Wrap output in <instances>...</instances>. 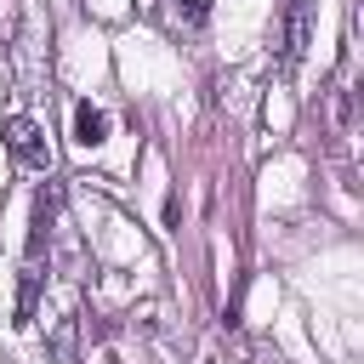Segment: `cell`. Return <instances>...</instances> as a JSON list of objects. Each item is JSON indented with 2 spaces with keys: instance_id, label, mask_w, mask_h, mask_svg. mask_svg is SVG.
<instances>
[{
  "instance_id": "cell-7",
  "label": "cell",
  "mask_w": 364,
  "mask_h": 364,
  "mask_svg": "<svg viewBox=\"0 0 364 364\" xmlns=\"http://www.w3.org/2000/svg\"><path fill=\"white\" fill-rule=\"evenodd\" d=\"M182 17H188V23H205V0H188V6H182Z\"/></svg>"
},
{
  "instance_id": "cell-3",
  "label": "cell",
  "mask_w": 364,
  "mask_h": 364,
  "mask_svg": "<svg viewBox=\"0 0 364 364\" xmlns=\"http://www.w3.org/2000/svg\"><path fill=\"white\" fill-rule=\"evenodd\" d=\"M301 57H307V6L296 0L284 11V68H296Z\"/></svg>"
},
{
  "instance_id": "cell-6",
  "label": "cell",
  "mask_w": 364,
  "mask_h": 364,
  "mask_svg": "<svg viewBox=\"0 0 364 364\" xmlns=\"http://www.w3.org/2000/svg\"><path fill=\"white\" fill-rule=\"evenodd\" d=\"M228 364H256V358H250V347H245V341H239V336H233V341H228Z\"/></svg>"
},
{
  "instance_id": "cell-5",
  "label": "cell",
  "mask_w": 364,
  "mask_h": 364,
  "mask_svg": "<svg viewBox=\"0 0 364 364\" xmlns=\"http://www.w3.org/2000/svg\"><path fill=\"white\" fill-rule=\"evenodd\" d=\"M40 284H46V273H40V262H28L23 279H17V324H34V313H40Z\"/></svg>"
},
{
  "instance_id": "cell-2",
  "label": "cell",
  "mask_w": 364,
  "mask_h": 364,
  "mask_svg": "<svg viewBox=\"0 0 364 364\" xmlns=\"http://www.w3.org/2000/svg\"><path fill=\"white\" fill-rule=\"evenodd\" d=\"M108 131H114V119H108L102 102H74V142L80 148H102Z\"/></svg>"
},
{
  "instance_id": "cell-1",
  "label": "cell",
  "mask_w": 364,
  "mask_h": 364,
  "mask_svg": "<svg viewBox=\"0 0 364 364\" xmlns=\"http://www.w3.org/2000/svg\"><path fill=\"white\" fill-rule=\"evenodd\" d=\"M6 148H11L17 165H28V171H51V142H46V125H40V119L11 114V119H6Z\"/></svg>"
},
{
  "instance_id": "cell-4",
  "label": "cell",
  "mask_w": 364,
  "mask_h": 364,
  "mask_svg": "<svg viewBox=\"0 0 364 364\" xmlns=\"http://www.w3.org/2000/svg\"><path fill=\"white\" fill-rule=\"evenodd\" d=\"M51 216H57V193L46 188V193L34 199V228H28V262H40L46 239H51Z\"/></svg>"
}]
</instances>
